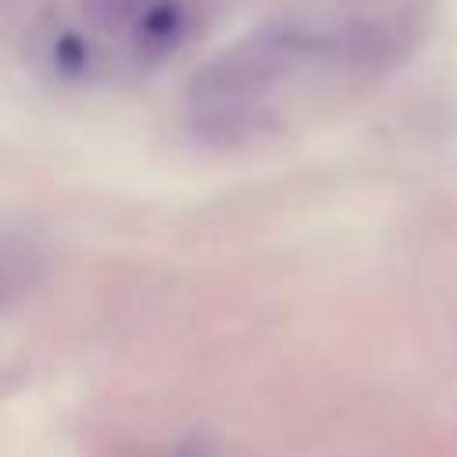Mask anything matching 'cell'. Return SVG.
I'll use <instances>...</instances> for the list:
<instances>
[{"mask_svg": "<svg viewBox=\"0 0 457 457\" xmlns=\"http://www.w3.org/2000/svg\"><path fill=\"white\" fill-rule=\"evenodd\" d=\"M311 39L296 29H261L211 57L189 79V118L214 143H239L257 132L261 96L296 61Z\"/></svg>", "mask_w": 457, "mask_h": 457, "instance_id": "6da1fadb", "label": "cell"}, {"mask_svg": "<svg viewBox=\"0 0 457 457\" xmlns=\"http://www.w3.org/2000/svg\"><path fill=\"white\" fill-rule=\"evenodd\" d=\"M86 18L96 29H125L132 21H143L154 11V0H82Z\"/></svg>", "mask_w": 457, "mask_h": 457, "instance_id": "7a4b0ae2", "label": "cell"}]
</instances>
